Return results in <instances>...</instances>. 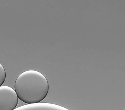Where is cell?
<instances>
[{
  "label": "cell",
  "instance_id": "cell-1",
  "mask_svg": "<svg viewBox=\"0 0 125 110\" xmlns=\"http://www.w3.org/2000/svg\"><path fill=\"white\" fill-rule=\"evenodd\" d=\"M15 90L18 98L24 103H38L48 94L49 83L41 73L35 70L26 71L17 78Z\"/></svg>",
  "mask_w": 125,
  "mask_h": 110
},
{
  "label": "cell",
  "instance_id": "cell-3",
  "mask_svg": "<svg viewBox=\"0 0 125 110\" xmlns=\"http://www.w3.org/2000/svg\"><path fill=\"white\" fill-rule=\"evenodd\" d=\"M6 77L5 71L2 64L0 63V87L4 83Z\"/></svg>",
  "mask_w": 125,
  "mask_h": 110
},
{
  "label": "cell",
  "instance_id": "cell-2",
  "mask_svg": "<svg viewBox=\"0 0 125 110\" xmlns=\"http://www.w3.org/2000/svg\"><path fill=\"white\" fill-rule=\"evenodd\" d=\"M18 103L15 91L8 86L0 87V110H13Z\"/></svg>",
  "mask_w": 125,
  "mask_h": 110
}]
</instances>
